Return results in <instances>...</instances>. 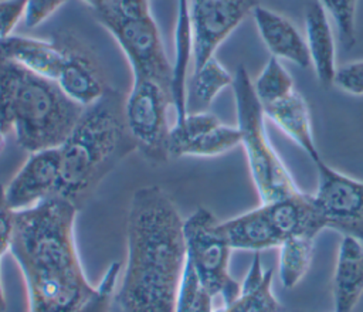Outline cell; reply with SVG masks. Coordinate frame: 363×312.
Segmentation results:
<instances>
[{
    "instance_id": "obj_1",
    "label": "cell",
    "mask_w": 363,
    "mask_h": 312,
    "mask_svg": "<svg viewBox=\"0 0 363 312\" xmlns=\"http://www.w3.org/2000/svg\"><path fill=\"white\" fill-rule=\"evenodd\" d=\"M183 218L160 186L139 187L126 217V264L115 301L122 312H174L187 250Z\"/></svg>"
},
{
    "instance_id": "obj_2",
    "label": "cell",
    "mask_w": 363,
    "mask_h": 312,
    "mask_svg": "<svg viewBox=\"0 0 363 312\" xmlns=\"http://www.w3.org/2000/svg\"><path fill=\"white\" fill-rule=\"evenodd\" d=\"M78 207L52 194L16 211L10 254L24 277L28 312H75L95 291L75 244Z\"/></svg>"
},
{
    "instance_id": "obj_3",
    "label": "cell",
    "mask_w": 363,
    "mask_h": 312,
    "mask_svg": "<svg viewBox=\"0 0 363 312\" xmlns=\"http://www.w3.org/2000/svg\"><path fill=\"white\" fill-rule=\"evenodd\" d=\"M125 96L106 87L102 96L84 108L60 146L61 170L57 190L78 208L129 153L138 150L125 119Z\"/></svg>"
},
{
    "instance_id": "obj_4",
    "label": "cell",
    "mask_w": 363,
    "mask_h": 312,
    "mask_svg": "<svg viewBox=\"0 0 363 312\" xmlns=\"http://www.w3.org/2000/svg\"><path fill=\"white\" fill-rule=\"evenodd\" d=\"M82 111L55 81L0 58V132L26 152L60 147Z\"/></svg>"
},
{
    "instance_id": "obj_5",
    "label": "cell",
    "mask_w": 363,
    "mask_h": 312,
    "mask_svg": "<svg viewBox=\"0 0 363 312\" xmlns=\"http://www.w3.org/2000/svg\"><path fill=\"white\" fill-rule=\"evenodd\" d=\"M233 92L237 111V128L247 156L250 173L261 204H269L299 194L286 165L272 146L265 126V112L255 95L252 79L244 65L234 72Z\"/></svg>"
},
{
    "instance_id": "obj_6",
    "label": "cell",
    "mask_w": 363,
    "mask_h": 312,
    "mask_svg": "<svg viewBox=\"0 0 363 312\" xmlns=\"http://www.w3.org/2000/svg\"><path fill=\"white\" fill-rule=\"evenodd\" d=\"M94 13L122 48L133 78L153 79L172 94L173 64L167 58L149 0H105Z\"/></svg>"
},
{
    "instance_id": "obj_7",
    "label": "cell",
    "mask_w": 363,
    "mask_h": 312,
    "mask_svg": "<svg viewBox=\"0 0 363 312\" xmlns=\"http://www.w3.org/2000/svg\"><path fill=\"white\" fill-rule=\"evenodd\" d=\"M217 217L206 207L196 208L184 221L187 260L193 265L201 286L214 298L220 295L224 306L233 303L241 291L228 271L231 248L217 233Z\"/></svg>"
},
{
    "instance_id": "obj_8",
    "label": "cell",
    "mask_w": 363,
    "mask_h": 312,
    "mask_svg": "<svg viewBox=\"0 0 363 312\" xmlns=\"http://www.w3.org/2000/svg\"><path fill=\"white\" fill-rule=\"evenodd\" d=\"M170 106H173L170 91L153 79L133 78L132 88L125 96V119L138 150L152 163L169 159Z\"/></svg>"
},
{
    "instance_id": "obj_9",
    "label": "cell",
    "mask_w": 363,
    "mask_h": 312,
    "mask_svg": "<svg viewBox=\"0 0 363 312\" xmlns=\"http://www.w3.org/2000/svg\"><path fill=\"white\" fill-rule=\"evenodd\" d=\"M315 166L319 179L312 199L326 228L363 243V180L336 170L323 159Z\"/></svg>"
},
{
    "instance_id": "obj_10",
    "label": "cell",
    "mask_w": 363,
    "mask_h": 312,
    "mask_svg": "<svg viewBox=\"0 0 363 312\" xmlns=\"http://www.w3.org/2000/svg\"><path fill=\"white\" fill-rule=\"evenodd\" d=\"M261 0H190L193 71L216 57L221 43L252 14Z\"/></svg>"
},
{
    "instance_id": "obj_11",
    "label": "cell",
    "mask_w": 363,
    "mask_h": 312,
    "mask_svg": "<svg viewBox=\"0 0 363 312\" xmlns=\"http://www.w3.org/2000/svg\"><path fill=\"white\" fill-rule=\"evenodd\" d=\"M61 170L60 147L28 153L27 160L4 187L14 211L34 207L57 190Z\"/></svg>"
},
{
    "instance_id": "obj_12",
    "label": "cell",
    "mask_w": 363,
    "mask_h": 312,
    "mask_svg": "<svg viewBox=\"0 0 363 312\" xmlns=\"http://www.w3.org/2000/svg\"><path fill=\"white\" fill-rule=\"evenodd\" d=\"M252 18L264 45L272 57L289 61L299 68L311 67L305 37L288 17L259 4L254 9Z\"/></svg>"
},
{
    "instance_id": "obj_13",
    "label": "cell",
    "mask_w": 363,
    "mask_h": 312,
    "mask_svg": "<svg viewBox=\"0 0 363 312\" xmlns=\"http://www.w3.org/2000/svg\"><path fill=\"white\" fill-rule=\"evenodd\" d=\"M0 58L55 81L65 60V43L11 34L0 38Z\"/></svg>"
},
{
    "instance_id": "obj_14",
    "label": "cell",
    "mask_w": 363,
    "mask_h": 312,
    "mask_svg": "<svg viewBox=\"0 0 363 312\" xmlns=\"http://www.w3.org/2000/svg\"><path fill=\"white\" fill-rule=\"evenodd\" d=\"M64 43L65 60L55 82L72 102L86 108L102 96L106 87L94 60L71 41Z\"/></svg>"
},
{
    "instance_id": "obj_15",
    "label": "cell",
    "mask_w": 363,
    "mask_h": 312,
    "mask_svg": "<svg viewBox=\"0 0 363 312\" xmlns=\"http://www.w3.org/2000/svg\"><path fill=\"white\" fill-rule=\"evenodd\" d=\"M216 230L231 250L259 252L268 248H278L282 243V237L262 204L241 216L218 221Z\"/></svg>"
},
{
    "instance_id": "obj_16",
    "label": "cell",
    "mask_w": 363,
    "mask_h": 312,
    "mask_svg": "<svg viewBox=\"0 0 363 312\" xmlns=\"http://www.w3.org/2000/svg\"><path fill=\"white\" fill-rule=\"evenodd\" d=\"M332 295L335 312H352L363 295V243L343 235L339 244Z\"/></svg>"
},
{
    "instance_id": "obj_17",
    "label": "cell",
    "mask_w": 363,
    "mask_h": 312,
    "mask_svg": "<svg viewBox=\"0 0 363 312\" xmlns=\"http://www.w3.org/2000/svg\"><path fill=\"white\" fill-rule=\"evenodd\" d=\"M303 37L311 58V67H313L319 84L328 89L333 85L337 69L336 45L329 16L318 1L309 3L305 10Z\"/></svg>"
},
{
    "instance_id": "obj_18",
    "label": "cell",
    "mask_w": 363,
    "mask_h": 312,
    "mask_svg": "<svg viewBox=\"0 0 363 312\" xmlns=\"http://www.w3.org/2000/svg\"><path fill=\"white\" fill-rule=\"evenodd\" d=\"M262 108L265 116L271 119L292 142H295L313 163L322 160L313 138L311 111L301 92L295 89L284 99Z\"/></svg>"
},
{
    "instance_id": "obj_19",
    "label": "cell",
    "mask_w": 363,
    "mask_h": 312,
    "mask_svg": "<svg viewBox=\"0 0 363 312\" xmlns=\"http://www.w3.org/2000/svg\"><path fill=\"white\" fill-rule=\"evenodd\" d=\"M262 206H265L268 216L282 240L292 235L316 238V235L326 228L325 221L313 203L312 194H306L305 191Z\"/></svg>"
},
{
    "instance_id": "obj_20",
    "label": "cell",
    "mask_w": 363,
    "mask_h": 312,
    "mask_svg": "<svg viewBox=\"0 0 363 312\" xmlns=\"http://www.w3.org/2000/svg\"><path fill=\"white\" fill-rule=\"evenodd\" d=\"M193 61V26L190 17V0H177V14L174 27V62L172 78V98L176 121L186 115V96L189 82V67Z\"/></svg>"
},
{
    "instance_id": "obj_21",
    "label": "cell",
    "mask_w": 363,
    "mask_h": 312,
    "mask_svg": "<svg viewBox=\"0 0 363 312\" xmlns=\"http://www.w3.org/2000/svg\"><path fill=\"white\" fill-rule=\"evenodd\" d=\"M233 81L234 75L216 57L206 61L199 69L191 71L187 82V113L207 111L216 96L224 88L233 85Z\"/></svg>"
},
{
    "instance_id": "obj_22",
    "label": "cell",
    "mask_w": 363,
    "mask_h": 312,
    "mask_svg": "<svg viewBox=\"0 0 363 312\" xmlns=\"http://www.w3.org/2000/svg\"><path fill=\"white\" fill-rule=\"evenodd\" d=\"M315 238L292 235L282 240L279 248L278 274L284 288L292 289L306 275L313 257Z\"/></svg>"
},
{
    "instance_id": "obj_23",
    "label": "cell",
    "mask_w": 363,
    "mask_h": 312,
    "mask_svg": "<svg viewBox=\"0 0 363 312\" xmlns=\"http://www.w3.org/2000/svg\"><path fill=\"white\" fill-rule=\"evenodd\" d=\"M252 84L255 95L258 96L262 106L284 99L292 91H295V84L289 71L281 62V60L272 55L268 58L262 71L257 79L252 81Z\"/></svg>"
},
{
    "instance_id": "obj_24",
    "label": "cell",
    "mask_w": 363,
    "mask_h": 312,
    "mask_svg": "<svg viewBox=\"0 0 363 312\" xmlns=\"http://www.w3.org/2000/svg\"><path fill=\"white\" fill-rule=\"evenodd\" d=\"M218 123H221L220 119L208 111L189 112L182 121H177L170 126L167 142L169 157H182L184 149L194 139L208 132Z\"/></svg>"
},
{
    "instance_id": "obj_25",
    "label": "cell",
    "mask_w": 363,
    "mask_h": 312,
    "mask_svg": "<svg viewBox=\"0 0 363 312\" xmlns=\"http://www.w3.org/2000/svg\"><path fill=\"white\" fill-rule=\"evenodd\" d=\"M241 145V135L237 126L218 123L208 132L194 139L186 149L183 156H218Z\"/></svg>"
},
{
    "instance_id": "obj_26",
    "label": "cell",
    "mask_w": 363,
    "mask_h": 312,
    "mask_svg": "<svg viewBox=\"0 0 363 312\" xmlns=\"http://www.w3.org/2000/svg\"><path fill=\"white\" fill-rule=\"evenodd\" d=\"M272 277L274 271L267 269L262 282L241 291L233 303L223 306L224 312H281V305L272 292Z\"/></svg>"
},
{
    "instance_id": "obj_27",
    "label": "cell",
    "mask_w": 363,
    "mask_h": 312,
    "mask_svg": "<svg viewBox=\"0 0 363 312\" xmlns=\"http://www.w3.org/2000/svg\"><path fill=\"white\" fill-rule=\"evenodd\" d=\"M333 20L340 44L350 50L356 44V10L359 0H316Z\"/></svg>"
},
{
    "instance_id": "obj_28",
    "label": "cell",
    "mask_w": 363,
    "mask_h": 312,
    "mask_svg": "<svg viewBox=\"0 0 363 312\" xmlns=\"http://www.w3.org/2000/svg\"><path fill=\"white\" fill-rule=\"evenodd\" d=\"M121 268L122 264L119 261H113L105 271L99 284L95 286L91 298L75 312H109L112 301H115V289Z\"/></svg>"
},
{
    "instance_id": "obj_29",
    "label": "cell",
    "mask_w": 363,
    "mask_h": 312,
    "mask_svg": "<svg viewBox=\"0 0 363 312\" xmlns=\"http://www.w3.org/2000/svg\"><path fill=\"white\" fill-rule=\"evenodd\" d=\"M200 289H201V284L199 281V277L193 265L190 264V261L186 260L184 271L177 289L174 312H193Z\"/></svg>"
},
{
    "instance_id": "obj_30",
    "label": "cell",
    "mask_w": 363,
    "mask_h": 312,
    "mask_svg": "<svg viewBox=\"0 0 363 312\" xmlns=\"http://www.w3.org/2000/svg\"><path fill=\"white\" fill-rule=\"evenodd\" d=\"M333 85L349 95H363V60L349 61L337 67Z\"/></svg>"
},
{
    "instance_id": "obj_31",
    "label": "cell",
    "mask_w": 363,
    "mask_h": 312,
    "mask_svg": "<svg viewBox=\"0 0 363 312\" xmlns=\"http://www.w3.org/2000/svg\"><path fill=\"white\" fill-rule=\"evenodd\" d=\"M68 0H26L24 24L28 28H35L52 16Z\"/></svg>"
},
{
    "instance_id": "obj_32",
    "label": "cell",
    "mask_w": 363,
    "mask_h": 312,
    "mask_svg": "<svg viewBox=\"0 0 363 312\" xmlns=\"http://www.w3.org/2000/svg\"><path fill=\"white\" fill-rule=\"evenodd\" d=\"M16 211L10 207L4 186L0 183V258L10 251L13 233H14Z\"/></svg>"
},
{
    "instance_id": "obj_33",
    "label": "cell",
    "mask_w": 363,
    "mask_h": 312,
    "mask_svg": "<svg viewBox=\"0 0 363 312\" xmlns=\"http://www.w3.org/2000/svg\"><path fill=\"white\" fill-rule=\"evenodd\" d=\"M26 0H0V38L11 35L17 23L24 17Z\"/></svg>"
},
{
    "instance_id": "obj_34",
    "label": "cell",
    "mask_w": 363,
    "mask_h": 312,
    "mask_svg": "<svg viewBox=\"0 0 363 312\" xmlns=\"http://www.w3.org/2000/svg\"><path fill=\"white\" fill-rule=\"evenodd\" d=\"M1 262V258H0ZM7 303H6V296H4V289H3V282H1V272H0V312H6Z\"/></svg>"
},
{
    "instance_id": "obj_35",
    "label": "cell",
    "mask_w": 363,
    "mask_h": 312,
    "mask_svg": "<svg viewBox=\"0 0 363 312\" xmlns=\"http://www.w3.org/2000/svg\"><path fill=\"white\" fill-rule=\"evenodd\" d=\"M89 9H92L94 11L95 10H98L104 3H105V0H82Z\"/></svg>"
},
{
    "instance_id": "obj_36",
    "label": "cell",
    "mask_w": 363,
    "mask_h": 312,
    "mask_svg": "<svg viewBox=\"0 0 363 312\" xmlns=\"http://www.w3.org/2000/svg\"><path fill=\"white\" fill-rule=\"evenodd\" d=\"M4 145H6V135L3 132H0V152L4 147Z\"/></svg>"
},
{
    "instance_id": "obj_37",
    "label": "cell",
    "mask_w": 363,
    "mask_h": 312,
    "mask_svg": "<svg viewBox=\"0 0 363 312\" xmlns=\"http://www.w3.org/2000/svg\"><path fill=\"white\" fill-rule=\"evenodd\" d=\"M214 312H224V308H218V309H214Z\"/></svg>"
}]
</instances>
